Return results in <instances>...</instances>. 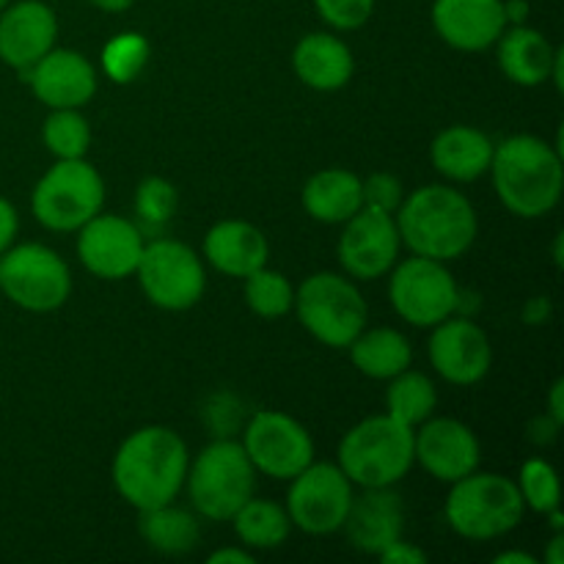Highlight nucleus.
<instances>
[{
    "label": "nucleus",
    "mask_w": 564,
    "mask_h": 564,
    "mask_svg": "<svg viewBox=\"0 0 564 564\" xmlns=\"http://www.w3.org/2000/svg\"><path fill=\"white\" fill-rule=\"evenodd\" d=\"M496 564H540L532 554H523V551H507L494 560Z\"/></svg>",
    "instance_id": "obj_45"
},
{
    "label": "nucleus",
    "mask_w": 564,
    "mask_h": 564,
    "mask_svg": "<svg viewBox=\"0 0 564 564\" xmlns=\"http://www.w3.org/2000/svg\"><path fill=\"white\" fill-rule=\"evenodd\" d=\"M562 394H564V380H554V386H551L549 391V416L554 419L556 424H564V402H562Z\"/></svg>",
    "instance_id": "obj_43"
},
{
    "label": "nucleus",
    "mask_w": 564,
    "mask_h": 564,
    "mask_svg": "<svg viewBox=\"0 0 564 564\" xmlns=\"http://www.w3.org/2000/svg\"><path fill=\"white\" fill-rule=\"evenodd\" d=\"M242 449L257 474L290 482L314 460L312 433L284 411H257L242 427Z\"/></svg>",
    "instance_id": "obj_13"
},
{
    "label": "nucleus",
    "mask_w": 564,
    "mask_h": 564,
    "mask_svg": "<svg viewBox=\"0 0 564 564\" xmlns=\"http://www.w3.org/2000/svg\"><path fill=\"white\" fill-rule=\"evenodd\" d=\"M496 47H499L501 72L507 75V80L521 88L543 86L551 77L556 50H560L545 39V33L529 28L527 22L507 28Z\"/></svg>",
    "instance_id": "obj_25"
},
{
    "label": "nucleus",
    "mask_w": 564,
    "mask_h": 564,
    "mask_svg": "<svg viewBox=\"0 0 564 564\" xmlns=\"http://www.w3.org/2000/svg\"><path fill=\"white\" fill-rule=\"evenodd\" d=\"M413 463V427L389 413L369 416L347 430L336 457V466L358 488H394L411 474Z\"/></svg>",
    "instance_id": "obj_4"
},
{
    "label": "nucleus",
    "mask_w": 564,
    "mask_h": 564,
    "mask_svg": "<svg viewBox=\"0 0 564 564\" xmlns=\"http://www.w3.org/2000/svg\"><path fill=\"white\" fill-rule=\"evenodd\" d=\"M562 77H564V50L560 47V50H556L554 69H551V77H549V80L554 83V86H556V91H562V86H564V80H562Z\"/></svg>",
    "instance_id": "obj_47"
},
{
    "label": "nucleus",
    "mask_w": 564,
    "mask_h": 564,
    "mask_svg": "<svg viewBox=\"0 0 564 564\" xmlns=\"http://www.w3.org/2000/svg\"><path fill=\"white\" fill-rule=\"evenodd\" d=\"M88 3H91L94 9L105 11V14H121V11L130 9L135 0H88Z\"/></svg>",
    "instance_id": "obj_44"
},
{
    "label": "nucleus",
    "mask_w": 564,
    "mask_h": 564,
    "mask_svg": "<svg viewBox=\"0 0 564 564\" xmlns=\"http://www.w3.org/2000/svg\"><path fill=\"white\" fill-rule=\"evenodd\" d=\"M501 3H505L507 28L523 25V22L529 20V3H527V0H501Z\"/></svg>",
    "instance_id": "obj_42"
},
{
    "label": "nucleus",
    "mask_w": 564,
    "mask_h": 564,
    "mask_svg": "<svg viewBox=\"0 0 564 564\" xmlns=\"http://www.w3.org/2000/svg\"><path fill=\"white\" fill-rule=\"evenodd\" d=\"M554 262H556V268H562V237H556V248H554Z\"/></svg>",
    "instance_id": "obj_48"
},
{
    "label": "nucleus",
    "mask_w": 564,
    "mask_h": 564,
    "mask_svg": "<svg viewBox=\"0 0 564 564\" xmlns=\"http://www.w3.org/2000/svg\"><path fill=\"white\" fill-rule=\"evenodd\" d=\"M389 273L391 306L413 328H435L446 317L457 314L460 286L452 279L446 262L411 253Z\"/></svg>",
    "instance_id": "obj_11"
},
{
    "label": "nucleus",
    "mask_w": 564,
    "mask_h": 564,
    "mask_svg": "<svg viewBox=\"0 0 564 564\" xmlns=\"http://www.w3.org/2000/svg\"><path fill=\"white\" fill-rule=\"evenodd\" d=\"M42 141L55 160L86 158L88 147H91V127L80 108L50 110L42 127Z\"/></svg>",
    "instance_id": "obj_31"
},
{
    "label": "nucleus",
    "mask_w": 564,
    "mask_h": 564,
    "mask_svg": "<svg viewBox=\"0 0 564 564\" xmlns=\"http://www.w3.org/2000/svg\"><path fill=\"white\" fill-rule=\"evenodd\" d=\"M143 246H147L143 231L121 215L97 213L77 229V257L83 268L105 281L135 275Z\"/></svg>",
    "instance_id": "obj_15"
},
{
    "label": "nucleus",
    "mask_w": 564,
    "mask_h": 564,
    "mask_svg": "<svg viewBox=\"0 0 564 564\" xmlns=\"http://www.w3.org/2000/svg\"><path fill=\"white\" fill-rule=\"evenodd\" d=\"M149 55H152V47L143 33L121 31L102 47V72L108 75V80L127 86L141 77L149 64Z\"/></svg>",
    "instance_id": "obj_33"
},
{
    "label": "nucleus",
    "mask_w": 564,
    "mask_h": 564,
    "mask_svg": "<svg viewBox=\"0 0 564 564\" xmlns=\"http://www.w3.org/2000/svg\"><path fill=\"white\" fill-rule=\"evenodd\" d=\"M435 405H438V389H435L433 380L424 372H419V369L408 367L389 380L386 413L394 416L397 422L416 430L419 424L427 422V419L433 416Z\"/></svg>",
    "instance_id": "obj_30"
},
{
    "label": "nucleus",
    "mask_w": 564,
    "mask_h": 564,
    "mask_svg": "<svg viewBox=\"0 0 564 564\" xmlns=\"http://www.w3.org/2000/svg\"><path fill=\"white\" fill-rule=\"evenodd\" d=\"M9 3H11V0H0V11H3Z\"/></svg>",
    "instance_id": "obj_49"
},
{
    "label": "nucleus",
    "mask_w": 564,
    "mask_h": 564,
    "mask_svg": "<svg viewBox=\"0 0 564 564\" xmlns=\"http://www.w3.org/2000/svg\"><path fill=\"white\" fill-rule=\"evenodd\" d=\"M527 505L516 479L494 471H471L452 482L444 518L455 534L466 540H496L521 527Z\"/></svg>",
    "instance_id": "obj_5"
},
{
    "label": "nucleus",
    "mask_w": 564,
    "mask_h": 564,
    "mask_svg": "<svg viewBox=\"0 0 564 564\" xmlns=\"http://www.w3.org/2000/svg\"><path fill=\"white\" fill-rule=\"evenodd\" d=\"M521 314H523V323L527 325H545V323H551V317H554V303H551V297H545V295L529 297Z\"/></svg>",
    "instance_id": "obj_40"
},
{
    "label": "nucleus",
    "mask_w": 564,
    "mask_h": 564,
    "mask_svg": "<svg viewBox=\"0 0 564 564\" xmlns=\"http://www.w3.org/2000/svg\"><path fill=\"white\" fill-rule=\"evenodd\" d=\"M364 182V207H375L380 213L394 215L405 198V187L389 171H375Z\"/></svg>",
    "instance_id": "obj_37"
},
{
    "label": "nucleus",
    "mask_w": 564,
    "mask_h": 564,
    "mask_svg": "<svg viewBox=\"0 0 564 564\" xmlns=\"http://www.w3.org/2000/svg\"><path fill=\"white\" fill-rule=\"evenodd\" d=\"M292 308L303 328L330 350H347L369 323V308L361 290L341 273H328V270L301 281Z\"/></svg>",
    "instance_id": "obj_7"
},
{
    "label": "nucleus",
    "mask_w": 564,
    "mask_h": 564,
    "mask_svg": "<svg viewBox=\"0 0 564 564\" xmlns=\"http://www.w3.org/2000/svg\"><path fill=\"white\" fill-rule=\"evenodd\" d=\"M356 485L347 479L336 463H308L297 477L290 479L286 516L301 532L325 538L345 527L347 510L356 496Z\"/></svg>",
    "instance_id": "obj_12"
},
{
    "label": "nucleus",
    "mask_w": 564,
    "mask_h": 564,
    "mask_svg": "<svg viewBox=\"0 0 564 564\" xmlns=\"http://www.w3.org/2000/svg\"><path fill=\"white\" fill-rule=\"evenodd\" d=\"M413 457L430 477L452 485L477 471L482 446L477 433L460 419L430 416L413 430Z\"/></svg>",
    "instance_id": "obj_17"
},
{
    "label": "nucleus",
    "mask_w": 564,
    "mask_h": 564,
    "mask_svg": "<svg viewBox=\"0 0 564 564\" xmlns=\"http://www.w3.org/2000/svg\"><path fill=\"white\" fill-rule=\"evenodd\" d=\"M17 231H20V215L9 198L0 196V253L14 246Z\"/></svg>",
    "instance_id": "obj_39"
},
{
    "label": "nucleus",
    "mask_w": 564,
    "mask_h": 564,
    "mask_svg": "<svg viewBox=\"0 0 564 564\" xmlns=\"http://www.w3.org/2000/svg\"><path fill=\"white\" fill-rule=\"evenodd\" d=\"M383 564H427V551H422L419 545L408 543V540H397V543H391L389 549L383 551V554L378 556Z\"/></svg>",
    "instance_id": "obj_38"
},
{
    "label": "nucleus",
    "mask_w": 564,
    "mask_h": 564,
    "mask_svg": "<svg viewBox=\"0 0 564 564\" xmlns=\"http://www.w3.org/2000/svg\"><path fill=\"white\" fill-rule=\"evenodd\" d=\"M402 246L416 257L452 262L471 251L479 235L474 204L452 185H424L394 213Z\"/></svg>",
    "instance_id": "obj_3"
},
{
    "label": "nucleus",
    "mask_w": 564,
    "mask_h": 564,
    "mask_svg": "<svg viewBox=\"0 0 564 564\" xmlns=\"http://www.w3.org/2000/svg\"><path fill=\"white\" fill-rule=\"evenodd\" d=\"M138 534L149 549L163 556L191 554L202 543L198 518L191 510L176 507L174 501L138 512Z\"/></svg>",
    "instance_id": "obj_28"
},
{
    "label": "nucleus",
    "mask_w": 564,
    "mask_h": 564,
    "mask_svg": "<svg viewBox=\"0 0 564 564\" xmlns=\"http://www.w3.org/2000/svg\"><path fill=\"white\" fill-rule=\"evenodd\" d=\"M242 281H246V286H242L246 306L251 308L257 317L279 319L292 312V303H295V286L290 284V279H286L284 273L270 270L268 264H264V268L253 270V273L246 275Z\"/></svg>",
    "instance_id": "obj_32"
},
{
    "label": "nucleus",
    "mask_w": 564,
    "mask_h": 564,
    "mask_svg": "<svg viewBox=\"0 0 564 564\" xmlns=\"http://www.w3.org/2000/svg\"><path fill=\"white\" fill-rule=\"evenodd\" d=\"M135 279L152 306L163 312H187L207 290V270L202 257L180 240H152L143 246Z\"/></svg>",
    "instance_id": "obj_10"
},
{
    "label": "nucleus",
    "mask_w": 564,
    "mask_h": 564,
    "mask_svg": "<svg viewBox=\"0 0 564 564\" xmlns=\"http://www.w3.org/2000/svg\"><path fill=\"white\" fill-rule=\"evenodd\" d=\"M341 226L345 231L336 242L341 270L358 281H375L389 275L402 248L394 215L380 213L375 207H361Z\"/></svg>",
    "instance_id": "obj_14"
},
{
    "label": "nucleus",
    "mask_w": 564,
    "mask_h": 564,
    "mask_svg": "<svg viewBox=\"0 0 564 564\" xmlns=\"http://www.w3.org/2000/svg\"><path fill=\"white\" fill-rule=\"evenodd\" d=\"M494 147L496 143L477 127L452 124L435 135L433 147H430V160L444 180L466 185V182L488 174Z\"/></svg>",
    "instance_id": "obj_24"
},
{
    "label": "nucleus",
    "mask_w": 564,
    "mask_h": 564,
    "mask_svg": "<svg viewBox=\"0 0 564 564\" xmlns=\"http://www.w3.org/2000/svg\"><path fill=\"white\" fill-rule=\"evenodd\" d=\"M180 207V193L163 176H147L135 191V215L141 220L138 229H163L171 224Z\"/></svg>",
    "instance_id": "obj_35"
},
{
    "label": "nucleus",
    "mask_w": 564,
    "mask_h": 564,
    "mask_svg": "<svg viewBox=\"0 0 564 564\" xmlns=\"http://www.w3.org/2000/svg\"><path fill=\"white\" fill-rule=\"evenodd\" d=\"M58 17L44 0H17L0 11V61L11 69H31L55 47Z\"/></svg>",
    "instance_id": "obj_19"
},
{
    "label": "nucleus",
    "mask_w": 564,
    "mask_h": 564,
    "mask_svg": "<svg viewBox=\"0 0 564 564\" xmlns=\"http://www.w3.org/2000/svg\"><path fill=\"white\" fill-rule=\"evenodd\" d=\"M191 455L180 433L149 424L121 441L113 455V488L132 510H152L176 501L187 479Z\"/></svg>",
    "instance_id": "obj_1"
},
{
    "label": "nucleus",
    "mask_w": 564,
    "mask_h": 564,
    "mask_svg": "<svg viewBox=\"0 0 564 564\" xmlns=\"http://www.w3.org/2000/svg\"><path fill=\"white\" fill-rule=\"evenodd\" d=\"M102 204L105 182L86 158L55 160L31 193L33 218L50 231H77Z\"/></svg>",
    "instance_id": "obj_8"
},
{
    "label": "nucleus",
    "mask_w": 564,
    "mask_h": 564,
    "mask_svg": "<svg viewBox=\"0 0 564 564\" xmlns=\"http://www.w3.org/2000/svg\"><path fill=\"white\" fill-rule=\"evenodd\" d=\"M518 490H521L527 510L540 512V516H549L562 501L556 468L543 457H529L523 463L521 474H518Z\"/></svg>",
    "instance_id": "obj_34"
},
{
    "label": "nucleus",
    "mask_w": 564,
    "mask_h": 564,
    "mask_svg": "<svg viewBox=\"0 0 564 564\" xmlns=\"http://www.w3.org/2000/svg\"><path fill=\"white\" fill-rule=\"evenodd\" d=\"M185 488L196 516L231 521L235 512L257 496V468L235 438H215L187 466Z\"/></svg>",
    "instance_id": "obj_6"
},
{
    "label": "nucleus",
    "mask_w": 564,
    "mask_h": 564,
    "mask_svg": "<svg viewBox=\"0 0 564 564\" xmlns=\"http://www.w3.org/2000/svg\"><path fill=\"white\" fill-rule=\"evenodd\" d=\"M347 352L352 367L372 380H391L413 361L411 341L397 328H364Z\"/></svg>",
    "instance_id": "obj_27"
},
{
    "label": "nucleus",
    "mask_w": 564,
    "mask_h": 564,
    "mask_svg": "<svg viewBox=\"0 0 564 564\" xmlns=\"http://www.w3.org/2000/svg\"><path fill=\"white\" fill-rule=\"evenodd\" d=\"M427 356L435 372L452 386H477L494 367L488 334L471 317H446L433 328Z\"/></svg>",
    "instance_id": "obj_16"
},
{
    "label": "nucleus",
    "mask_w": 564,
    "mask_h": 564,
    "mask_svg": "<svg viewBox=\"0 0 564 564\" xmlns=\"http://www.w3.org/2000/svg\"><path fill=\"white\" fill-rule=\"evenodd\" d=\"M22 77L31 86L33 97L50 110L83 108L97 94V69L77 50L53 47L31 69L22 72Z\"/></svg>",
    "instance_id": "obj_18"
},
{
    "label": "nucleus",
    "mask_w": 564,
    "mask_h": 564,
    "mask_svg": "<svg viewBox=\"0 0 564 564\" xmlns=\"http://www.w3.org/2000/svg\"><path fill=\"white\" fill-rule=\"evenodd\" d=\"M306 215L317 224L339 226L364 207L361 176L347 169H323L306 180L301 191Z\"/></svg>",
    "instance_id": "obj_26"
},
{
    "label": "nucleus",
    "mask_w": 564,
    "mask_h": 564,
    "mask_svg": "<svg viewBox=\"0 0 564 564\" xmlns=\"http://www.w3.org/2000/svg\"><path fill=\"white\" fill-rule=\"evenodd\" d=\"M433 28L449 47L482 53L496 47L507 31L501 0H435Z\"/></svg>",
    "instance_id": "obj_20"
},
{
    "label": "nucleus",
    "mask_w": 564,
    "mask_h": 564,
    "mask_svg": "<svg viewBox=\"0 0 564 564\" xmlns=\"http://www.w3.org/2000/svg\"><path fill=\"white\" fill-rule=\"evenodd\" d=\"M209 564H251L253 554L248 549H220L207 556Z\"/></svg>",
    "instance_id": "obj_41"
},
{
    "label": "nucleus",
    "mask_w": 564,
    "mask_h": 564,
    "mask_svg": "<svg viewBox=\"0 0 564 564\" xmlns=\"http://www.w3.org/2000/svg\"><path fill=\"white\" fill-rule=\"evenodd\" d=\"M564 532H554V540H551L549 545V556H545V562L549 564H562L564 562Z\"/></svg>",
    "instance_id": "obj_46"
},
{
    "label": "nucleus",
    "mask_w": 564,
    "mask_h": 564,
    "mask_svg": "<svg viewBox=\"0 0 564 564\" xmlns=\"http://www.w3.org/2000/svg\"><path fill=\"white\" fill-rule=\"evenodd\" d=\"M562 135L549 143L538 135H510L494 147L490 171L501 204L516 218L538 220L554 213L564 191Z\"/></svg>",
    "instance_id": "obj_2"
},
{
    "label": "nucleus",
    "mask_w": 564,
    "mask_h": 564,
    "mask_svg": "<svg viewBox=\"0 0 564 564\" xmlns=\"http://www.w3.org/2000/svg\"><path fill=\"white\" fill-rule=\"evenodd\" d=\"M0 292L25 312H58L72 295L69 264L42 242L11 246L0 253Z\"/></svg>",
    "instance_id": "obj_9"
},
{
    "label": "nucleus",
    "mask_w": 564,
    "mask_h": 564,
    "mask_svg": "<svg viewBox=\"0 0 564 564\" xmlns=\"http://www.w3.org/2000/svg\"><path fill=\"white\" fill-rule=\"evenodd\" d=\"M361 496H352L345 527L350 545L361 554L380 556L391 543L405 532V507L394 488H361Z\"/></svg>",
    "instance_id": "obj_21"
},
{
    "label": "nucleus",
    "mask_w": 564,
    "mask_h": 564,
    "mask_svg": "<svg viewBox=\"0 0 564 564\" xmlns=\"http://www.w3.org/2000/svg\"><path fill=\"white\" fill-rule=\"evenodd\" d=\"M292 69L314 91H339L352 80L356 58L345 39L328 31L306 33L292 50Z\"/></svg>",
    "instance_id": "obj_22"
},
{
    "label": "nucleus",
    "mask_w": 564,
    "mask_h": 564,
    "mask_svg": "<svg viewBox=\"0 0 564 564\" xmlns=\"http://www.w3.org/2000/svg\"><path fill=\"white\" fill-rule=\"evenodd\" d=\"M204 259L229 279H246L268 264V237L248 220H220L204 235Z\"/></svg>",
    "instance_id": "obj_23"
},
{
    "label": "nucleus",
    "mask_w": 564,
    "mask_h": 564,
    "mask_svg": "<svg viewBox=\"0 0 564 564\" xmlns=\"http://www.w3.org/2000/svg\"><path fill=\"white\" fill-rule=\"evenodd\" d=\"M314 11L334 31H358L369 22L375 0H312Z\"/></svg>",
    "instance_id": "obj_36"
},
{
    "label": "nucleus",
    "mask_w": 564,
    "mask_h": 564,
    "mask_svg": "<svg viewBox=\"0 0 564 564\" xmlns=\"http://www.w3.org/2000/svg\"><path fill=\"white\" fill-rule=\"evenodd\" d=\"M235 532L248 551H273L290 540L292 521L286 507L270 499H251L235 512Z\"/></svg>",
    "instance_id": "obj_29"
}]
</instances>
